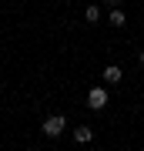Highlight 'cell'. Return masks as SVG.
I'll list each match as a JSON object with an SVG mask.
<instances>
[{"label": "cell", "mask_w": 144, "mask_h": 151, "mask_svg": "<svg viewBox=\"0 0 144 151\" xmlns=\"http://www.w3.org/2000/svg\"><path fill=\"white\" fill-rule=\"evenodd\" d=\"M64 128H67V121H64V114H50V118L47 121H44V134H47V138H60V134H64Z\"/></svg>", "instance_id": "obj_1"}, {"label": "cell", "mask_w": 144, "mask_h": 151, "mask_svg": "<svg viewBox=\"0 0 144 151\" xmlns=\"http://www.w3.org/2000/svg\"><path fill=\"white\" fill-rule=\"evenodd\" d=\"M104 104H107V91H104V87H91L87 108H91V111H104Z\"/></svg>", "instance_id": "obj_2"}, {"label": "cell", "mask_w": 144, "mask_h": 151, "mask_svg": "<svg viewBox=\"0 0 144 151\" xmlns=\"http://www.w3.org/2000/svg\"><path fill=\"white\" fill-rule=\"evenodd\" d=\"M101 77H104L107 84H121V77H124V70H121L117 64H107V67L101 70Z\"/></svg>", "instance_id": "obj_3"}, {"label": "cell", "mask_w": 144, "mask_h": 151, "mask_svg": "<svg viewBox=\"0 0 144 151\" xmlns=\"http://www.w3.org/2000/svg\"><path fill=\"white\" fill-rule=\"evenodd\" d=\"M107 24H111V27H124V24H128V17H124L121 7H111V14H107Z\"/></svg>", "instance_id": "obj_4"}, {"label": "cell", "mask_w": 144, "mask_h": 151, "mask_svg": "<svg viewBox=\"0 0 144 151\" xmlns=\"http://www.w3.org/2000/svg\"><path fill=\"white\" fill-rule=\"evenodd\" d=\"M74 141L77 145H87V141H94V131L91 128H74Z\"/></svg>", "instance_id": "obj_5"}, {"label": "cell", "mask_w": 144, "mask_h": 151, "mask_svg": "<svg viewBox=\"0 0 144 151\" xmlns=\"http://www.w3.org/2000/svg\"><path fill=\"white\" fill-rule=\"evenodd\" d=\"M84 20H87V24H97V20H101V7H97V4H87Z\"/></svg>", "instance_id": "obj_6"}, {"label": "cell", "mask_w": 144, "mask_h": 151, "mask_svg": "<svg viewBox=\"0 0 144 151\" xmlns=\"http://www.w3.org/2000/svg\"><path fill=\"white\" fill-rule=\"evenodd\" d=\"M104 4H107V7H121V0H104Z\"/></svg>", "instance_id": "obj_7"}, {"label": "cell", "mask_w": 144, "mask_h": 151, "mask_svg": "<svg viewBox=\"0 0 144 151\" xmlns=\"http://www.w3.org/2000/svg\"><path fill=\"white\" fill-rule=\"evenodd\" d=\"M138 60H141V67H144V50H141V57H138Z\"/></svg>", "instance_id": "obj_8"}]
</instances>
